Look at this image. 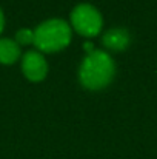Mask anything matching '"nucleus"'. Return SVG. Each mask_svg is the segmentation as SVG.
Masks as SVG:
<instances>
[{
	"mask_svg": "<svg viewBox=\"0 0 157 159\" xmlns=\"http://www.w3.org/2000/svg\"><path fill=\"white\" fill-rule=\"evenodd\" d=\"M116 74V65L108 51L94 50L88 53L79 66V82L91 91H99L108 87Z\"/></svg>",
	"mask_w": 157,
	"mask_h": 159,
	"instance_id": "obj_1",
	"label": "nucleus"
},
{
	"mask_svg": "<svg viewBox=\"0 0 157 159\" xmlns=\"http://www.w3.org/2000/svg\"><path fill=\"white\" fill-rule=\"evenodd\" d=\"M71 26L83 37H96L103 26L102 14L89 3H79L71 11Z\"/></svg>",
	"mask_w": 157,
	"mask_h": 159,
	"instance_id": "obj_3",
	"label": "nucleus"
},
{
	"mask_svg": "<svg viewBox=\"0 0 157 159\" xmlns=\"http://www.w3.org/2000/svg\"><path fill=\"white\" fill-rule=\"evenodd\" d=\"M20 57V45L12 39H0V63L11 65Z\"/></svg>",
	"mask_w": 157,
	"mask_h": 159,
	"instance_id": "obj_6",
	"label": "nucleus"
},
{
	"mask_svg": "<svg viewBox=\"0 0 157 159\" xmlns=\"http://www.w3.org/2000/svg\"><path fill=\"white\" fill-rule=\"evenodd\" d=\"M129 42H131L129 33L125 28H119V26L108 30L102 37V45L108 51H112V53L125 51L128 48Z\"/></svg>",
	"mask_w": 157,
	"mask_h": 159,
	"instance_id": "obj_5",
	"label": "nucleus"
},
{
	"mask_svg": "<svg viewBox=\"0 0 157 159\" xmlns=\"http://www.w3.org/2000/svg\"><path fill=\"white\" fill-rule=\"evenodd\" d=\"M83 48H85V50H86V53H93V51H94V50H96V48H94V47H93V43H91V42H86V43H85V45H83Z\"/></svg>",
	"mask_w": 157,
	"mask_h": 159,
	"instance_id": "obj_8",
	"label": "nucleus"
},
{
	"mask_svg": "<svg viewBox=\"0 0 157 159\" xmlns=\"http://www.w3.org/2000/svg\"><path fill=\"white\" fill-rule=\"evenodd\" d=\"M3 26H5V17H3V11L0 9V33L3 31Z\"/></svg>",
	"mask_w": 157,
	"mask_h": 159,
	"instance_id": "obj_9",
	"label": "nucleus"
},
{
	"mask_svg": "<svg viewBox=\"0 0 157 159\" xmlns=\"http://www.w3.org/2000/svg\"><path fill=\"white\" fill-rule=\"evenodd\" d=\"M22 71L28 80L42 82L48 74V62L45 56L37 50L26 51L22 57Z\"/></svg>",
	"mask_w": 157,
	"mask_h": 159,
	"instance_id": "obj_4",
	"label": "nucleus"
},
{
	"mask_svg": "<svg viewBox=\"0 0 157 159\" xmlns=\"http://www.w3.org/2000/svg\"><path fill=\"white\" fill-rule=\"evenodd\" d=\"M71 25L62 19H50L34 30V47L40 53H57L71 42Z\"/></svg>",
	"mask_w": 157,
	"mask_h": 159,
	"instance_id": "obj_2",
	"label": "nucleus"
},
{
	"mask_svg": "<svg viewBox=\"0 0 157 159\" xmlns=\"http://www.w3.org/2000/svg\"><path fill=\"white\" fill-rule=\"evenodd\" d=\"M14 40L19 45H31V43H34V31L29 28H22L15 33Z\"/></svg>",
	"mask_w": 157,
	"mask_h": 159,
	"instance_id": "obj_7",
	"label": "nucleus"
}]
</instances>
